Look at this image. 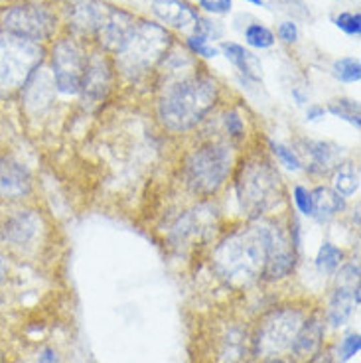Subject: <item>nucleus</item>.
Listing matches in <instances>:
<instances>
[{
	"label": "nucleus",
	"mask_w": 361,
	"mask_h": 363,
	"mask_svg": "<svg viewBox=\"0 0 361 363\" xmlns=\"http://www.w3.org/2000/svg\"><path fill=\"white\" fill-rule=\"evenodd\" d=\"M245 42L251 48L265 50V48H271L274 44V34L267 26H262V24H251L245 30Z\"/></svg>",
	"instance_id": "c85d7f7f"
},
{
	"label": "nucleus",
	"mask_w": 361,
	"mask_h": 363,
	"mask_svg": "<svg viewBox=\"0 0 361 363\" xmlns=\"http://www.w3.org/2000/svg\"><path fill=\"white\" fill-rule=\"evenodd\" d=\"M44 57L42 44L0 30V97L20 93L30 75L44 64Z\"/></svg>",
	"instance_id": "39448f33"
},
{
	"label": "nucleus",
	"mask_w": 361,
	"mask_h": 363,
	"mask_svg": "<svg viewBox=\"0 0 361 363\" xmlns=\"http://www.w3.org/2000/svg\"><path fill=\"white\" fill-rule=\"evenodd\" d=\"M334 188L342 198H350L355 191L360 190V172L353 164H338L334 172Z\"/></svg>",
	"instance_id": "b1692460"
},
{
	"label": "nucleus",
	"mask_w": 361,
	"mask_h": 363,
	"mask_svg": "<svg viewBox=\"0 0 361 363\" xmlns=\"http://www.w3.org/2000/svg\"><path fill=\"white\" fill-rule=\"evenodd\" d=\"M199 9L211 12V14H227L233 9V4H231V0H199Z\"/></svg>",
	"instance_id": "c9c22d12"
},
{
	"label": "nucleus",
	"mask_w": 361,
	"mask_h": 363,
	"mask_svg": "<svg viewBox=\"0 0 361 363\" xmlns=\"http://www.w3.org/2000/svg\"><path fill=\"white\" fill-rule=\"evenodd\" d=\"M304 310L282 306L265 314L251 336L253 355L259 359H280V355L290 352L298 330L304 322Z\"/></svg>",
	"instance_id": "0eeeda50"
},
{
	"label": "nucleus",
	"mask_w": 361,
	"mask_h": 363,
	"mask_svg": "<svg viewBox=\"0 0 361 363\" xmlns=\"http://www.w3.org/2000/svg\"><path fill=\"white\" fill-rule=\"evenodd\" d=\"M186 44H188V48H190L194 54L201 55V57H216L219 54L217 48L209 45L208 34H201V32H194L191 36H188Z\"/></svg>",
	"instance_id": "c756f323"
},
{
	"label": "nucleus",
	"mask_w": 361,
	"mask_h": 363,
	"mask_svg": "<svg viewBox=\"0 0 361 363\" xmlns=\"http://www.w3.org/2000/svg\"><path fill=\"white\" fill-rule=\"evenodd\" d=\"M360 347H361L360 334H350V336L343 337L342 344H340V352H338V359H340V363L350 362L353 355L360 354Z\"/></svg>",
	"instance_id": "473e14b6"
},
{
	"label": "nucleus",
	"mask_w": 361,
	"mask_h": 363,
	"mask_svg": "<svg viewBox=\"0 0 361 363\" xmlns=\"http://www.w3.org/2000/svg\"><path fill=\"white\" fill-rule=\"evenodd\" d=\"M226 128H227V133H229L231 136H235V138H241L245 133L243 118L239 117L235 111H229V113H226Z\"/></svg>",
	"instance_id": "f704fd0d"
},
{
	"label": "nucleus",
	"mask_w": 361,
	"mask_h": 363,
	"mask_svg": "<svg viewBox=\"0 0 361 363\" xmlns=\"http://www.w3.org/2000/svg\"><path fill=\"white\" fill-rule=\"evenodd\" d=\"M57 16L48 4L36 0H16L0 9V30L36 44L52 40Z\"/></svg>",
	"instance_id": "6e6552de"
},
{
	"label": "nucleus",
	"mask_w": 361,
	"mask_h": 363,
	"mask_svg": "<svg viewBox=\"0 0 361 363\" xmlns=\"http://www.w3.org/2000/svg\"><path fill=\"white\" fill-rule=\"evenodd\" d=\"M152 12L162 24L176 28V30L196 28L199 22L198 10L191 9L184 0H154Z\"/></svg>",
	"instance_id": "aec40b11"
},
{
	"label": "nucleus",
	"mask_w": 361,
	"mask_h": 363,
	"mask_svg": "<svg viewBox=\"0 0 361 363\" xmlns=\"http://www.w3.org/2000/svg\"><path fill=\"white\" fill-rule=\"evenodd\" d=\"M328 111L340 117L343 121H348L353 127H360L361 125V113H360V103L352 99H335L328 105Z\"/></svg>",
	"instance_id": "bb28decb"
},
{
	"label": "nucleus",
	"mask_w": 361,
	"mask_h": 363,
	"mask_svg": "<svg viewBox=\"0 0 361 363\" xmlns=\"http://www.w3.org/2000/svg\"><path fill=\"white\" fill-rule=\"evenodd\" d=\"M217 99L219 87L211 77L190 75L166 87L158 101V118L172 133H186L198 127Z\"/></svg>",
	"instance_id": "f257e3e1"
},
{
	"label": "nucleus",
	"mask_w": 361,
	"mask_h": 363,
	"mask_svg": "<svg viewBox=\"0 0 361 363\" xmlns=\"http://www.w3.org/2000/svg\"><path fill=\"white\" fill-rule=\"evenodd\" d=\"M113 85V64L103 52H93L87 55L85 72H83L82 89L83 101L89 105H99L107 99Z\"/></svg>",
	"instance_id": "f8f14e48"
},
{
	"label": "nucleus",
	"mask_w": 361,
	"mask_h": 363,
	"mask_svg": "<svg viewBox=\"0 0 361 363\" xmlns=\"http://www.w3.org/2000/svg\"><path fill=\"white\" fill-rule=\"evenodd\" d=\"M217 225V209L209 203H199L186 211L172 229L176 243H196L206 241Z\"/></svg>",
	"instance_id": "4468645a"
},
{
	"label": "nucleus",
	"mask_w": 361,
	"mask_h": 363,
	"mask_svg": "<svg viewBox=\"0 0 361 363\" xmlns=\"http://www.w3.org/2000/svg\"><path fill=\"white\" fill-rule=\"evenodd\" d=\"M253 355V340L247 330L233 324L227 328L219 337L217 347V362L219 363H247Z\"/></svg>",
	"instance_id": "a211bd4d"
},
{
	"label": "nucleus",
	"mask_w": 361,
	"mask_h": 363,
	"mask_svg": "<svg viewBox=\"0 0 361 363\" xmlns=\"http://www.w3.org/2000/svg\"><path fill=\"white\" fill-rule=\"evenodd\" d=\"M310 196H312V216L320 223H328L330 219H334L345 208V198H342L332 188L318 186L310 191Z\"/></svg>",
	"instance_id": "4be33fe9"
},
{
	"label": "nucleus",
	"mask_w": 361,
	"mask_h": 363,
	"mask_svg": "<svg viewBox=\"0 0 361 363\" xmlns=\"http://www.w3.org/2000/svg\"><path fill=\"white\" fill-rule=\"evenodd\" d=\"M261 229L265 241V267L261 277L267 281H279L289 277L296 264L298 239L290 235L277 221H261Z\"/></svg>",
	"instance_id": "9d476101"
},
{
	"label": "nucleus",
	"mask_w": 361,
	"mask_h": 363,
	"mask_svg": "<svg viewBox=\"0 0 361 363\" xmlns=\"http://www.w3.org/2000/svg\"><path fill=\"white\" fill-rule=\"evenodd\" d=\"M272 148V152H274V156L279 158L280 162L284 164L289 170H300L302 168V162H300V158H298V155L294 152V150H290L289 146L280 145V143H269Z\"/></svg>",
	"instance_id": "2f4dec72"
},
{
	"label": "nucleus",
	"mask_w": 361,
	"mask_h": 363,
	"mask_svg": "<svg viewBox=\"0 0 361 363\" xmlns=\"http://www.w3.org/2000/svg\"><path fill=\"white\" fill-rule=\"evenodd\" d=\"M233 168V155L229 146L219 143L199 146L194 150L184 168L186 184L196 196H213L229 178Z\"/></svg>",
	"instance_id": "423d86ee"
},
{
	"label": "nucleus",
	"mask_w": 361,
	"mask_h": 363,
	"mask_svg": "<svg viewBox=\"0 0 361 363\" xmlns=\"http://www.w3.org/2000/svg\"><path fill=\"white\" fill-rule=\"evenodd\" d=\"M172 40L174 38L162 24L140 20L115 52V65L128 79H140L166 57Z\"/></svg>",
	"instance_id": "20e7f679"
},
{
	"label": "nucleus",
	"mask_w": 361,
	"mask_h": 363,
	"mask_svg": "<svg viewBox=\"0 0 361 363\" xmlns=\"http://www.w3.org/2000/svg\"><path fill=\"white\" fill-rule=\"evenodd\" d=\"M247 2H251V4H257V6H262V4H265L262 0H247Z\"/></svg>",
	"instance_id": "a19ab883"
},
{
	"label": "nucleus",
	"mask_w": 361,
	"mask_h": 363,
	"mask_svg": "<svg viewBox=\"0 0 361 363\" xmlns=\"http://www.w3.org/2000/svg\"><path fill=\"white\" fill-rule=\"evenodd\" d=\"M269 363H292V362H284V359H271Z\"/></svg>",
	"instance_id": "79ce46f5"
},
{
	"label": "nucleus",
	"mask_w": 361,
	"mask_h": 363,
	"mask_svg": "<svg viewBox=\"0 0 361 363\" xmlns=\"http://www.w3.org/2000/svg\"><path fill=\"white\" fill-rule=\"evenodd\" d=\"M332 72H334L335 79H340V82L343 83L360 82V77H361L360 60H355V57H342V60L334 62Z\"/></svg>",
	"instance_id": "cd10ccee"
},
{
	"label": "nucleus",
	"mask_w": 361,
	"mask_h": 363,
	"mask_svg": "<svg viewBox=\"0 0 361 363\" xmlns=\"http://www.w3.org/2000/svg\"><path fill=\"white\" fill-rule=\"evenodd\" d=\"M326 109L324 107H320V105H312V107H308L306 111V118L308 121H312V123H316L320 118H324Z\"/></svg>",
	"instance_id": "ea45409f"
},
{
	"label": "nucleus",
	"mask_w": 361,
	"mask_h": 363,
	"mask_svg": "<svg viewBox=\"0 0 361 363\" xmlns=\"http://www.w3.org/2000/svg\"><path fill=\"white\" fill-rule=\"evenodd\" d=\"M265 241L261 221L226 235L213 251V271L233 286H249L262 274Z\"/></svg>",
	"instance_id": "f03ea898"
},
{
	"label": "nucleus",
	"mask_w": 361,
	"mask_h": 363,
	"mask_svg": "<svg viewBox=\"0 0 361 363\" xmlns=\"http://www.w3.org/2000/svg\"><path fill=\"white\" fill-rule=\"evenodd\" d=\"M34 191V178L26 164L14 156H0V200L6 203H18L28 200Z\"/></svg>",
	"instance_id": "ddd939ff"
},
{
	"label": "nucleus",
	"mask_w": 361,
	"mask_h": 363,
	"mask_svg": "<svg viewBox=\"0 0 361 363\" xmlns=\"http://www.w3.org/2000/svg\"><path fill=\"white\" fill-rule=\"evenodd\" d=\"M360 304V284H340L335 286L334 294L328 304V322L332 328H342L352 318L353 308Z\"/></svg>",
	"instance_id": "412c9836"
},
{
	"label": "nucleus",
	"mask_w": 361,
	"mask_h": 363,
	"mask_svg": "<svg viewBox=\"0 0 361 363\" xmlns=\"http://www.w3.org/2000/svg\"><path fill=\"white\" fill-rule=\"evenodd\" d=\"M343 261V253L342 249H338L334 243H328L326 241L324 245L320 247V251L316 255V269L322 274H334L340 264Z\"/></svg>",
	"instance_id": "a878e982"
},
{
	"label": "nucleus",
	"mask_w": 361,
	"mask_h": 363,
	"mask_svg": "<svg viewBox=\"0 0 361 363\" xmlns=\"http://www.w3.org/2000/svg\"><path fill=\"white\" fill-rule=\"evenodd\" d=\"M111 4L101 0H73L67 6V22L75 36H95L103 20L107 16Z\"/></svg>",
	"instance_id": "dca6fc26"
},
{
	"label": "nucleus",
	"mask_w": 361,
	"mask_h": 363,
	"mask_svg": "<svg viewBox=\"0 0 361 363\" xmlns=\"http://www.w3.org/2000/svg\"><path fill=\"white\" fill-rule=\"evenodd\" d=\"M292 196H294V203L300 209V213L312 216V196H310V190H306L304 186H296Z\"/></svg>",
	"instance_id": "72a5a7b5"
},
{
	"label": "nucleus",
	"mask_w": 361,
	"mask_h": 363,
	"mask_svg": "<svg viewBox=\"0 0 361 363\" xmlns=\"http://www.w3.org/2000/svg\"><path fill=\"white\" fill-rule=\"evenodd\" d=\"M308 155L312 158V166L316 168L318 172H324L326 168L334 166L338 156H340V148L330 143H310L308 145Z\"/></svg>",
	"instance_id": "393cba45"
},
{
	"label": "nucleus",
	"mask_w": 361,
	"mask_h": 363,
	"mask_svg": "<svg viewBox=\"0 0 361 363\" xmlns=\"http://www.w3.org/2000/svg\"><path fill=\"white\" fill-rule=\"evenodd\" d=\"M279 38L284 44H294L298 40V28L294 22H282L279 26Z\"/></svg>",
	"instance_id": "e433bc0d"
},
{
	"label": "nucleus",
	"mask_w": 361,
	"mask_h": 363,
	"mask_svg": "<svg viewBox=\"0 0 361 363\" xmlns=\"http://www.w3.org/2000/svg\"><path fill=\"white\" fill-rule=\"evenodd\" d=\"M44 235V218L36 209H16L0 223V241L10 253H32Z\"/></svg>",
	"instance_id": "9b49d317"
},
{
	"label": "nucleus",
	"mask_w": 361,
	"mask_h": 363,
	"mask_svg": "<svg viewBox=\"0 0 361 363\" xmlns=\"http://www.w3.org/2000/svg\"><path fill=\"white\" fill-rule=\"evenodd\" d=\"M55 82L52 72L44 64L38 67L36 72L30 75V79L20 89L22 107L28 115H44L45 111L52 107L55 99Z\"/></svg>",
	"instance_id": "2eb2a0df"
},
{
	"label": "nucleus",
	"mask_w": 361,
	"mask_h": 363,
	"mask_svg": "<svg viewBox=\"0 0 361 363\" xmlns=\"http://www.w3.org/2000/svg\"><path fill=\"white\" fill-rule=\"evenodd\" d=\"M324 334L326 326L324 320L320 314H310L304 318L302 326L298 330L296 337L292 342L290 352L300 357V359H308V357H314V355L322 350L324 344Z\"/></svg>",
	"instance_id": "6ab92c4d"
},
{
	"label": "nucleus",
	"mask_w": 361,
	"mask_h": 363,
	"mask_svg": "<svg viewBox=\"0 0 361 363\" xmlns=\"http://www.w3.org/2000/svg\"><path fill=\"white\" fill-rule=\"evenodd\" d=\"M235 191L245 216L261 219L282 200V180L267 156L255 155L239 164L235 174Z\"/></svg>",
	"instance_id": "7ed1b4c3"
},
{
	"label": "nucleus",
	"mask_w": 361,
	"mask_h": 363,
	"mask_svg": "<svg viewBox=\"0 0 361 363\" xmlns=\"http://www.w3.org/2000/svg\"><path fill=\"white\" fill-rule=\"evenodd\" d=\"M335 26L350 36H360L361 34V14L360 12H342L335 16Z\"/></svg>",
	"instance_id": "7c9ffc66"
},
{
	"label": "nucleus",
	"mask_w": 361,
	"mask_h": 363,
	"mask_svg": "<svg viewBox=\"0 0 361 363\" xmlns=\"http://www.w3.org/2000/svg\"><path fill=\"white\" fill-rule=\"evenodd\" d=\"M36 363H62V362H60V355H57V352H55L54 347H45V350H42L40 355H38Z\"/></svg>",
	"instance_id": "58836bf2"
},
{
	"label": "nucleus",
	"mask_w": 361,
	"mask_h": 363,
	"mask_svg": "<svg viewBox=\"0 0 361 363\" xmlns=\"http://www.w3.org/2000/svg\"><path fill=\"white\" fill-rule=\"evenodd\" d=\"M10 277V257L4 249H0V286L9 282Z\"/></svg>",
	"instance_id": "4c0bfd02"
},
{
	"label": "nucleus",
	"mask_w": 361,
	"mask_h": 363,
	"mask_svg": "<svg viewBox=\"0 0 361 363\" xmlns=\"http://www.w3.org/2000/svg\"><path fill=\"white\" fill-rule=\"evenodd\" d=\"M221 52L226 54V57L231 62V64L239 69V73L247 77L249 82H259L261 79L262 65L259 62V57L245 50L243 45L235 44V42H223L221 44Z\"/></svg>",
	"instance_id": "5701e85b"
},
{
	"label": "nucleus",
	"mask_w": 361,
	"mask_h": 363,
	"mask_svg": "<svg viewBox=\"0 0 361 363\" xmlns=\"http://www.w3.org/2000/svg\"><path fill=\"white\" fill-rule=\"evenodd\" d=\"M87 54L73 36L55 40L50 52V72L54 75L55 89L62 95H77L82 89L83 72H85Z\"/></svg>",
	"instance_id": "1a4fd4ad"
},
{
	"label": "nucleus",
	"mask_w": 361,
	"mask_h": 363,
	"mask_svg": "<svg viewBox=\"0 0 361 363\" xmlns=\"http://www.w3.org/2000/svg\"><path fill=\"white\" fill-rule=\"evenodd\" d=\"M135 24L136 20L130 12L111 6L107 12V16L103 20V24H101L99 32H97L95 36L99 40V44L103 50L115 54L118 48H121V44L127 40L128 32L133 30Z\"/></svg>",
	"instance_id": "f3484780"
}]
</instances>
